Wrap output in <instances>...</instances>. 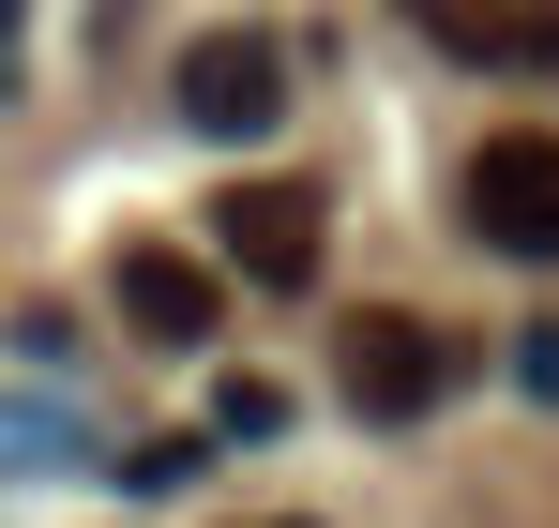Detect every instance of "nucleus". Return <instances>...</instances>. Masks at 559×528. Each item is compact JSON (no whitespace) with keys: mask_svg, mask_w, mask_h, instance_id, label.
<instances>
[{"mask_svg":"<svg viewBox=\"0 0 559 528\" xmlns=\"http://www.w3.org/2000/svg\"><path fill=\"white\" fill-rule=\"evenodd\" d=\"M454 212H468V242H484V257L559 272V121L484 136V152H468V181H454Z\"/></svg>","mask_w":559,"mask_h":528,"instance_id":"obj_1","label":"nucleus"},{"mask_svg":"<svg viewBox=\"0 0 559 528\" xmlns=\"http://www.w3.org/2000/svg\"><path fill=\"white\" fill-rule=\"evenodd\" d=\"M333 377H348V408H364V423H424V408L454 393V348H439V317L364 302V317L333 333Z\"/></svg>","mask_w":559,"mask_h":528,"instance_id":"obj_2","label":"nucleus"},{"mask_svg":"<svg viewBox=\"0 0 559 528\" xmlns=\"http://www.w3.org/2000/svg\"><path fill=\"white\" fill-rule=\"evenodd\" d=\"M167 106H182L197 136H273L287 121V46L273 31H197L182 61H167Z\"/></svg>","mask_w":559,"mask_h":528,"instance_id":"obj_3","label":"nucleus"},{"mask_svg":"<svg viewBox=\"0 0 559 528\" xmlns=\"http://www.w3.org/2000/svg\"><path fill=\"white\" fill-rule=\"evenodd\" d=\"M212 242H227L242 287H302V272H318V196H302V181H227V196H212Z\"/></svg>","mask_w":559,"mask_h":528,"instance_id":"obj_4","label":"nucleus"},{"mask_svg":"<svg viewBox=\"0 0 559 528\" xmlns=\"http://www.w3.org/2000/svg\"><path fill=\"white\" fill-rule=\"evenodd\" d=\"M408 31H439L454 61H499V76H559V0H393Z\"/></svg>","mask_w":559,"mask_h":528,"instance_id":"obj_5","label":"nucleus"},{"mask_svg":"<svg viewBox=\"0 0 559 528\" xmlns=\"http://www.w3.org/2000/svg\"><path fill=\"white\" fill-rule=\"evenodd\" d=\"M212 317H227V287L197 257H167V242L121 257V333H136V348H212Z\"/></svg>","mask_w":559,"mask_h":528,"instance_id":"obj_6","label":"nucleus"},{"mask_svg":"<svg viewBox=\"0 0 559 528\" xmlns=\"http://www.w3.org/2000/svg\"><path fill=\"white\" fill-rule=\"evenodd\" d=\"M212 423H227V439H273V423H287V393H273V377H227V408H212Z\"/></svg>","mask_w":559,"mask_h":528,"instance_id":"obj_7","label":"nucleus"},{"mask_svg":"<svg viewBox=\"0 0 559 528\" xmlns=\"http://www.w3.org/2000/svg\"><path fill=\"white\" fill-rule=\"evenodd\" d=\"M514 377H530V408H559V317H545V333H514Z\"/></svg>","mask_w":559,"mask_h":528,"instance_id":"obj_8","label":"nucleus"},{"mask_svg":"<svg viewBox=\"0 0 559 528\" xmlns=\"http://www.w3.org/2000/svg\"><path fill=\"white\" fill-rule=\"evenodd\" d=\"M15 15H31V0H0V31H15Z\"/></svg>","mask_w":559,"mask_h":528,"instance_id":"obj_9","label":"nucleus"},{"mask_svg":"<svg viewBox=\"0 0 559 528\" xmlns=\"http://www.w3.org/2000/svg\"><path fill=\"white\" fill-rule=\"evenodd\" d=\"M258 528H302V514H258Z\"/></svg>","mask_w":559,"mask_h":528,"instance_id":"obj_10","label":"nucleus"}]
</instances>
